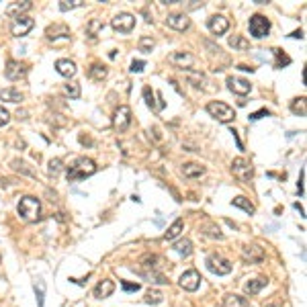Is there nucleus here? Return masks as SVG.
<instances>
[{"label":"nucleus","instance_id":"nucleus-41","mask_svg":"<svg viewBox=\"0 0 307 307\" xmlns=\"http://www.w3.org/2000/svg\"><path fill=\"white\" fill-rule=\"evenodd\" d=\"M207 229H209V232H205V234H207V236H211V238H217V240H221V238H223V236H221V232H219V227L209 225Z\"/></svg>","mask_w":307,"mask_h":307},{"label":"nucleus","instance_id":"nucleus-17","mask_svg":"<svg viewBox=\"0 0 307 307\" xmlns=\"http://www.w3.org/2000/svg\"><path fill=\"white\" fill-rule=\"evenodd\" d=\"M31 0H23V3H11L9 7H7V15L9 17H23V13H27V11H31Z\"/></svg>","mask_w":307,"mask_h":307},{"label":"nucleus","instance_id":"nucleus-32","mask_svg":"<svg viewBox=\"0 0 307 307\" xmlns=\"http://www.w3.org/2000/svg\"><path fill=\"white\" fill-rule=\"evenodd\" d=\"M82 5H84L82 0H61V3H59V11H72V9L82 7Z\"/></svg>","mask_w":307,"mask_h":307},{"label":"nucleus","instance_id":"nucleus-23","mask_svg":"<svg viewBox=\"0 0 307 307\" xmlns=\"http://www.w3.org/2000/svg\"><path fill=\"white\" fill-rule=\"evenodd\" d=\"M268 285V281L264 279V276H258V279H252V281H248L246 283V293L248 295H256L260 289H264Z\"/></svg>","mask_w":307,"mask_h":307},{"label":"nucleus","instance_id":"nucleus-45","mask_svg":"<svg viewBox=\"0 0 307 307\" xmlns=\"http://www.w3.org/2000/svg\"><path fill=\"white\" fill-rule=\"evenodd\" d=\"M35 291H37V297H39V307H43V283L41 281L35 285Z\"/></svg>","mask_w":307,"mask_h":307},{"label":"nucleus","instance_id":"nucleus-38","mask_svg":"<svg viewBox=\"0 0 307 307\" xmlns=\"http://www.w3.org/2000/svg\"><path fill=\"white\" fill-rule=\"evenodd\" d=\"M13 168H15V170H21V172H25V174H29V176H33V174H35V172L31 170V168H27V164H25V162H19V160H15V162H13Z\"/></svg>","mask_w":307,"mask_h":307},{"label":"nucleus","instance_id":"nucleus-48","mask_svg":"<svg viewBox=\"0 0 307 307\" xmlns=\"http://www.w3.org/2000/svg\"><path fill=\"white\" fill-rule=\"evenodd\" d=\"M238 68H240V70H244V72H252V70H254V68H248V66H244V64H242V66H238Z\"/></svg>","mask_w":307,"mask_h":307},{"label":"nucleus","instance_id":"nucleus-18","mask_svg":"<svg viewBox=\"0 0 307 307\" xmlns=\"http://www.w3.org/2000/svg\"><path fill=\"white\" fill-rule=\"evenodd\" d=\"M242 254H244V258L246 260H250V262H262L264 260V252H262V248L260 246H246V248L242 250Z\"/></svg>","mask_w":307,"mask_h":307},{"label":"nucleus","instance_id":"nucleus-42","mask_svg":"<svg viewBox=\"0 0 307 307\" xmlns=\"http://www.w3.org/2000/svg\"><path fill=\"white\" fill-rule=\"evenodd\" d=\"M121 287H123V291H139V283H127V281H123L121 283Z\"/></svg>","mask_w":307,"mask_h":307},{"label":"nucleus","instance_id":"nucleus-9","mask_svg":"<svg viewBox=\"0 0 307 307\" xmlns=\"http://www.w3.org/2000/svg\"><path fill=\"white\" fill-rule=\"evenodd\" d=\"M33 25H35V21L31 19V17H17L15 19V23H13V27H11V33L15 35V37H25L31 29H33Z\"/></svg>","mask_w":307,"mask_h":307},{"label":"nucleus","instance_id":"nucleus-16","mask_svg":"<svg viewBox=\"0 0 307 307\" xmlns=\"http://www.w3.org/2000/svg\"><path fill=\"white\" fill-rule=\"evenodd\" d=\"M55 70L59 76H64V78H74L76 76V64L70 59H57L55 61Z\"/></svg>","mask_w":307,"mask_h":307},{"label":"nucleus","instance_id":"nucleus-37","mask_svg":"<svg viewBox=\"0 0 307 307\" xmlns=\"http://www.w3.org/2000/svg\"><path fill=\"white\" fill-rule=\"evenodd\" d=\"M145 301L147 303H162V293H158V291H147Z\"/></svg>","mask_w":307,"mask_h":307},{"label":"nucleus","instance_id":"nucleus-39","mask_svg":"<svg viewBox=\"0 0 307 307\" xmlns=\"http://www.w3.org/2000/svg\"><path fill=\"white\" fill-rule=\"evenodd\" d=\"M9 121H11V115H9V111H7L5 107H0V127H5Z\"/></svg>","mask_w":307,"mask_h":307},{"label":"nucleus","instance_id":"nucleus-33","mask_svg":"<svg viewBox=\"0 0 307 307\" xmlns=\"http://www.w3.org/2000/svg\"><path fill=\"white\" fill-rule=\"evenodd\" d=\"M272 51H274V55H276V68H283V66H287L289 61H291V57L285 55L281 49H272Z\"/></svg>","mask_w":307,"mask_h":307},{"label":"nucleus","instance_id":"nucleus-40","mask_svg":"<svg viewBox=\"0 0 307 307\" xmlns=\"http://www.w3.org/2000/svg\"><path fill=\"white\" fill-rule=\"evenodd\" d=\"M59 170H61V160H57V158L51 160L49 162V174H57Z\"/></svg>","mask_w":307,"mask_h":307},{"label":"nucleus","instance_id":"nucleus-14","mask_svg":"<svg viewBox=\"0 0 307 307\" xmlns=\"http://www.w3.org/2000/svg\"><path fill=\"white\" fill-rule=\"evenodd\" d=\"M168 59H170V64H176V66L182 68V70H191V66L195 64V57H193L189 51H176V53H172Z\"/></svg>","mask_w":307,"mask_h":307},{"label":"nucleus","instance_id":"nucleus-11","mask_svg":"<svg viewBox=\"0 0 307 307\" xmlns=\"http://www.w3.org/2000/svg\"><path fill=\"white\" fill-rule=\"evenodd\" d=\"M207 27L213 35H223L225 31L229 29V21L223 17V15H213L209 21H207Z\"/></svg>","mask_w":307,"mask_h":307},{"label":"nucleus","instance_id":"nucleus-30","mask_svg":"<svg viewBox=\"0 0 307 307\" xmlns=\"http://www.w3.org/2000/svg\"><path fill=\"white\" fill-rule=\"evenodd\" d=\"M291 111L295 113V115H305V97H301V99H293V103H291Z\"/></svg>","mask_w":307,"mask_h":307},{"label":"nucleus","instance_id":"nucleus-46","mask_svg":"<svg viewBox=\"0 0 307 307\" xmlns=\"http://www.w3.org/2000/svg\"><path fill=\"white\" fill-rule=\"evenodd\" d=\"M303 180H305V170H301V176H299V182H297V191H299V195H303Z\"/></svg>","mask_w":307,"mask_h":307},{"label":"nucleus","instance_id":"nucleus-43","mask_svg":"<svg viewBox=\"0 0 307 307\" xmlns=\"http://www.w3.org/2000/svg\"><path fill=\"white\" fill-rule=\"evenodd\" d=\"M270 113L266 111V109H262V111H256V113H252L250 115V121H258V119H262V117H268Z\"/></svg>","mask_w":307,"mask_h":307},{"label":"nucleus","instance_id":"nucleus-27","mask_svg":"<svg viewBox=\"0 0 307 307\" xmlns=\"http://www.w3.org/2000/svg\"><path fill=\"white\" fill-rule=\"evenodd\" d=\"M232 205H234V207H240V209H244L246 213H250V215L256 211V207L250 203V199H246V197H236V199L232 201Z\"/></svg>","mask_w":307,"mask_h":307},{"label":"nucleus","instance_id":"nucleus-5","mask_svg":"<svg viewBox=\"0 0 307 307\" xmlns=\"http://www.w3.org/2000/svg\"><path fill=\"white\" fill-rule=\"evenodd\" d=\"M248 27H250V33H252L256 39H262V37L268 35V31H270V21H268L266 17H262V15H254V17L250 19Z\"/></svg>","mask_w":307,"mask_h":307},{"label":"nucleus","instance_id":"nucleus-12","mask_svg":"<svg viewBox=\"0 0 307 307\" xmlns=\"http://www.w3.org/2000/svg\"><path fill=\"white\" fill-rule=\"evenodd\" d=\"M227 88L234 92V95H240V97H244V95H248V92L252 90V84H250L248 80H244V78H236V76H229V78H227Z\"/></svg>","mask_w":307,"mask_h":307},{"label":"nucleus","instance_id":"nucleus-35","mask_svg":"<svg viewBox=\"0 0 307 307\" xmlns=\"http://www.w3.org/2000/svg\"><path fill=\"white\" fill-rule=\"evenodd\" d=\"M187 76H189V78L195 82V86H205V82H207L203 74H195L193 70H187Z\"/></svg>","mask_w":307,"mask_h":307},{"label":"nucleus","instance_id":"nucleus-47","mask_svg":"<svg viewBox=\"0 0 307 307\" xmlns=\"http://www.w3.org/2000/svg\"><path fill=\"white\" fill-rule=\"evenodd\" d=\"M291 37H295V39H303V31H295V33H291Z\"/></svg>","mask_w":307,"mask_h":307},{"label":"nucleus","instance_id":"nucleus-29","mask_svg":"<svg viewBox=\"0 0 307 307\" xmlns=\"http://www.w3.org/2000/svg\"><path fill=\"white\" fill-rule=\"evenodd\" d=\"M103 27H105V25H103L99 19H92V21L88 23V35H90L92 41L97 39V33H99V31H103Z\"/></svg>","mask_w":307,"mask_h":307},{"label":"nucleus","instance_id":"nucleus-34","mask_svg":"<svg viewBox=\"0 0 307 307\" xmlns=\"http://www.w3.org/2000/svg\"><path fill=\"white\" fill-rule=\"evenodd\" d=\"M151 49H154V39H151V37H141V39H139V51L151 53Z\"/></svg>","mask_w":307,"mask_h":307},{"label":"nucleus","instance_id":"nucleus-8","mask_svg":"<svg viewBox=\"0 0 307 307\" xmlns=\"http://www.w3.org/2000/svg\"><path fill=\"white\" fill-rule=\"evenodd\" d=\"M111 25L115 31H119V33H131L135 29V17L129 13H121L111 21Z\"/></svg>","mask_w":307,"mask_h":307},{"label":"nucleus","instance_id":"nucleus-13","mask_svg":"<svg viewBox=\"0 0 307 307\" xmlns=\"http://www.w3.org/2000/svg\"><path fill=\"white\" fill-rule=\"evenodd\" d=\"M166 25L172 27V29H176V31H187L191 27V19L184 15V13H172V15H168Z\"/></svg>","mask_w":307,"mask_h":307},{"label":"nucleus","instance_id":"nucleus-28","mask_svg":"<svg viewBox=\"0 0 307 307\" xmlns=\"http://www.w3.org/2000/svg\"><path fill=\"white\" fill-rule=\"evenodd\" d=\"M182 225H184V223H182V219H176V221H174V223L168 227V232H166V236H164V238H166V240H174V238H178V236H180V232H182Z\"/></svg>","mask_w":307,"mask_h":307},{"label":"nucleus","instance_id":"nucleus-4","mask_svg":"<svg viewBox=\"0 0 307 307\" xmlns=\"http://www.w3.org/2000/svg\"><path fill=\"white\" fill-rule=\"evenodd\" d=\"M207 268H209L213 274L223 276V274H229V272H232V262H229L227 258H223L221 254H211V256L207 258Z\"/></svg>","mask_w":307,"mask_h":307},{"label":"nucleus","instance_id":"nucleus-49","mask_svg":"<svg viewBox=\"0 0 307 307\" xmlns=\"http://www.w3.org/2000/svg\"><path fill=\"white\" fill-rule=\"evenodd\" d=\"M295 209H297V211H299V213H301V215H303V207H301V205H299V203H295Z\"/></svg>","mask_w":307,"mask_h":307},{"label":"nucleus","instance_id":"nucleus-31","mask_svg":"<svg viewBox=\"0 0 307 307\" xmlns=\"http://www.w3.org/2000/svg\"><path fill=\"white\" fill-rule=\"evenodd\" d=\"M64 90H66V95L72 97V99H78V97H80V84H78V82H70V84H66Z\"/></svg>","mask_w":307,"mask_h":307},{"label":"nucleus","instance_id":"nucleus-22","mask_svg":"<svg viewBox=\"0 0 307 307\" xmlns=\"http://www.w3.org/2000/svg\"><path fill=\"white\" fill-rule=\"evenodd\" d=\"M223 307H248V299L242 295H236V293H229L223 297Z\"/></svg>","mask_w":307,"mask_h":307},{"label":"nucleus","instance_id":"nucleus-1","mask_svg":"<svg viewBox=\"0 0 307 307\" xmlns=\"http://www.w3.org/2000/svg\"><path fill=\"white\" fill-rule=\"evenodd\" d=\"M17 211H19V215H21L25 221H37L41 217V203H39L37 197L27 195V197H23L19 201Z\"/></svg>","mask_w":307,"mask_h":307},{"label":"nucleus","instance_id":"nucleus-19","mask_svg":"<svg viewBox=\"0 0 307 307\" xmlns=\"http://www.w3.org/2000/svg\"><path fill=\"white\" fill-rule=\"evenodd\" d=\"M0 101H5V103H21L23 101V92L17 90V88H3L0 90Z\"/></svg>","mask_w":307,"mask_h":307},{"label":"nucleus","instance_id":"nucleus-2","mask_svg":"<svg viewBox=\"0 0 307 307\" xmlns=\"http://www.w3.org/2000/svg\"><path fill=\"white\" fill-rule=\"evenodd\" d=\"M97 172V164L90 158H78L70 168H68V180H84L86 176Z\"/></svg>","mask_w":307,"mask_h":307},{"label":"nucleus","instance_id":"nucleus-15","mask_svg":"<svg viewBox=\"0 0 307 307\" xmlns=\"http://www.w3.org/2000/svg\"><path fill=\"white\" fill-rule=\"evenodd\" d=\"M5 74H7V78H9V80H21V78H25V74H27V66H25V64H21V61L11 59L9 64H7Z\"/></svg>","mask_w":307,"mask_h":307},{"label":"nucleus","instance_id":"nucleus-26","mask_svg":"<svg viewBox=\"0 0 307 307\" xmlns=\"http://www.w3.org/2000/svg\"><path fill=\"white\" fill-rule=\"evenodd\" d=\"M229 47L240 49V51H246V49H250V41L244 39L242 35H232V37H229Z\"/></svg>","mask_w":307,"mask_h":307},{"label":"nucleus","instance_id":"nucleus-10","mask_svg":"<svg viewBox=\"0 0 307 307\" xmlns=\"http://www.w3.org/2000/svg\"><path fill=\"white\" fill-rule=\"evenodd\" d=\"M201 281H203V279H201V274H199L197 270H187V272L180 276L178 283H180V287H182L184 291H191V293H193V291H197V289L201 287Z\"/></svg>","mask_w":307,"mask_h":307},{"label":"nucleus","instance_id":"nucleus-21","mask_svg":"<svg viewBox=\"0 0 307 307\" xmlns=\"http://www.w3.org/2000/svg\"><path fill=\"white\" fill-rule=\"evenodd\" d=\"M113 291H115L113 281H101V283L95 287V297H97V299H105V297H111Z\"/></svg>","mask_w":307,"mask_h":307},{"label":"nucleus","instance_id":"nucleus-36","mask_svg":"<svg viewBox=\"0 0 307 307\" xmlns=\"http://www.w3.org/2000/svg\"><path fill=\"white\" fill-rule=\"evenodd\" d=\"M143 99H145V105H147L149 109H156V103H154V95H151L149 86H145V88H143Z\"/></svg>","mask_w":307,"mask_h":307},{"label":"nucleus","instance_id":"nucleus-7","mask_svg":"<svg viewBox=\"0 0 307 307\" xmlns=\"http://www.w3.org/2000/svg\"><path fill=\"white\" fill-rule=\"evenodd\" d=\"M232 170L242 182H250V178L254 176V168L246 158H236L234 164H232Z\"/></svg>","mask_w":307,"mask_h":307},{"label":"nucleus","instance_id":"nucleus-44","mask_svg":"<svg viewBox=\"0 0 307 307\" xmlns=\"http://www.w3.org/2000/svg\"><path fill=\"white\" fill-rule=\"evenodd\" d=\"M145 68V61L143 59H137V61H133L131 64V72H141Z\"/></svg>","mask_w":307,"mask_h":307},{"label":"nucleus","instance_id":"nucleus-24","mask_svg":"<svg viewBox=\"0 0 307 307\" xmlns=\"http://www.w3.org/2000/svg\"><path fill=\"white\" fill-rule=\"evenodd\" d=\"M182 174H184V176H189V178L201 176V174H205V166L195 164V162H191V164H184V166H182Z\"/></svg>","mask_w":307,"mask_h":307},{"label":"nucleus","instance_id":"nucleus-6","mask_svg":"<svg viewBox=\"0 0 307 307\" xmlns=\"http://www.w3.org/2000/svg\"><path fill=\"white\" fill-rule=\"evenodd\" d=\"M129 123H131V109L127 105H121L117 111H115V117H113V125L119 133L123 131H127L129 127Z\"/></svg>","mask_w":307,"mask_h":307},{"label":"nucleus","instance_id":"nucleus-3","mask_svg":"<svg viewBox=\"0 0 307 307\" xmlns=\"http://www.w3.org/2000/svg\"><path fill=\"white\" fill-rule=\"evenodd\" d=\"M207 113H209L213 119H217L219 123H229V121L236 119V111H234L229 105L221 103V101H211V103L207 105Z\"/></svg>","mask_w":307,"mask_h":307},{"label":"nucleus","instance_id":"nucleus-25","mask_svg":"<svg viewBox=\"0 0 307 307\" xmlns=\"http://www.w3.org/2000/svg\"><path fill=\"white\" fill-rule=\"evenodd\" d=\"M88 74H90V78L92 80H97V82H103L105 78H107V68L103 66V64H92L90 66V70H88Z\"/></svg>","mask_w":307,"mask_h":307},{"label":"nucleus","instance_id":"nucleus-20","mask_svg":"<svg viewBox=\"0 0 307 307\" xmlns=\"http://www.w3.org/2000/svg\"><path fill=\"white\" fill-rule=\"evenodd\" d=\"M172 248H174V252L180 254V256H191V254H193V242H191L189 238H182V240L174 242Z\"/></svg>","mask_w":307,"mask_h":307}]
</instances>
